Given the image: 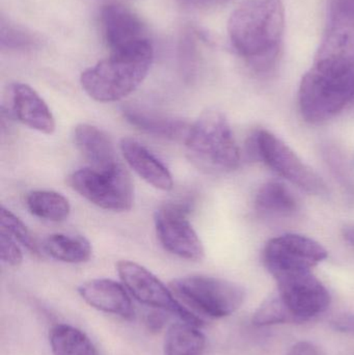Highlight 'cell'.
Masks as SVG:
<instances>
[{
	"mask_svg": "<svg viewBox=\"0 0 354 355\" xmlns=\"http://www.w3.org/2000/svg\"><path fill=\"white\" fill-rule=\"evenodd\" d=\"M49 341L53 355H97L87 335L71 325H55L50 331Z\"/></svg>",
	"mask_w": 354,
	"mask_h": 355,
	"instance_id": "603a6c76",
	"label": "cell"
},
{
	"mask_svg": "<svg viewBox=\"0 0 354 355\" xmlns=\"http://www.w3.org/2000/svg\"><path fill=\"white\" fill-rule=\"evenodd\" d=\"M71 187L85 200L104 210L124 212L134 202V187L130 175L120 164L109 171L81 168L69 177Z\"/></svg>",
	"mask_w": 354,
	"mask_h": 355,
	"instance_id": "ba28073f",
	"label": "cell"
},
{
	"mask_svg": "<svg viewBox=\"0 0 354 355\" xmlns=\"http://www.w3.org/2000/svg\"><path fill=\"white\" fill-rule=\"evenodd\" d=\"M153 60L151 42L134 49L110 52L107 58L82 72L81 87L95 101H118L133 93L145 80Z\"/></svg>",
	"mask_w": 354,
	"mask_h": 355,
	"instance_id": "7a4b0ae2",
	"label": "cell"
},
{
	"mask_svg": "<svg viewBox=\"0 0 354 355\" xmlns=\"http://www.w3.org/2000/svg\"><path fill=\"white\" fill-rule=\"evenodd\" d=\"M0 42L2 48L14 50H25L37 45L39 40L35 35L25 31L22 27L16 26L1 20V33Z\"/></svg>",
	"mask_w": 354,
	"mask_h": 355,
	"instance_id": "484cf974",
	"label": "cell"
},
{
	"mask_svg": "<svg viewBox=\"0 0 354 355\" xmlns=\"http://www.w3.org/2000/svg\"><path fill=\"white\" fill-rule=\"evenodd\" d=\"M182 6L195 10H206V8H216L224 6L232 0H178Z\"/></svg>",
	"mask_w": 354,
	"mask_h": 355,
	"instance_id": "83f0119b",
	"label": "cell"
},
{
	"mask_svg": "<svg viewBox=\"0 0 354 355\" xmlns=\"http://www.w3.org/2000/svg\"><path fill=\"white\" fill-rule=\"evenodd\" d=\"M284 29L282 0H245L228 23L233 48L258 74L269 73L278 64Z\"/></svg>",
	"mask_w": 354,
	"mask_h": 355,
	"instance_id": "6da1fadb",
	"label": "cell"
},
{
	"mask_svg": "<svg viewBox=\"0 0 354 355\" xmlns=\"http://www.w3.org/2000/svg\"><path fill=\"white\" fill-rule=\"evenodd\" d=\"M189 160L209 174H224L238 168L240 153L226 116L208 110L193 123L186 139Z\"/></svg>",
	"mask_w": 354,
	"mask_h": 355,
	"instance_id": "3957f363",
	"label": "cell"
},
{
	"mask_svg": "<svg viewBox=\"0 0 354 355\" xmlns=\"http://www.w3.org/2000/svg\"><path fill=\"white\" fill-rule=\"evenodd\" d=\"M79 295L91 308L124 319L134 317L130 296L123 284L108 279H91L78 288Z\"/></svg>",
	"mask_w": 354,
	"mask_h": 355,
	"instance_id": "9a60e30c",
	"label": "cell"
},
{
	"mask_svg": "<svg viewBox=\"0 0 354 355\" xmlns=\"http://www.w3.org/2000/svg\"><path fill=\"white\" fill-rule=\"evenodd\" d=\"M247 153L255 159L263 160L276 174L303 191L317 196L326 193V185L321 177L272 133L266 130L254 133L247 143Z\"/></svg>",
	"mask_w": 354,
	"mask_h": 355,
	"instance_id": "52a82bcc",
	"label": "cell"
},
{
	"mask_svg": "<svg viewBox=\"0 0 354 355\" xmlns=\"http://www.w3.org/2000/svg\"><path fill=\"white\" fill-rule=\"evenodd\" d=\"M326 258L328 252L324 246L297 234L274 238L263 252V262L269 272L278 269H312Z\"/></svg>",
	"mask_w": 354,
	"mask_h": 355,
	"instance_id": "7c38bea8",
	"label": "cell"
},
{
	"mask_svg": "<svg viewBox=\"0 0 354 355\" xmlns=\"http://www.w3.org/2000/svg\"><path fill=\"white\" fill-rule=\"evenodd\" d=\"M120 147L127 164L141 179L157 189H172L174 180L170 171L143 144L131 137H124Z\"/></svg>",
	"mask_w": 354,
	"mask_h": 355,
	"instance_id": "e0dca14e",
	"label": "cell"
},
{
	"mask_svg": "<svg viewBox=\"0 0 354 355\" xmlns=\"http://www.w3.org/2000/svg\"><path fill=\"white\" fill-rule=\"evenodd\" d=\"M0 258L2 262L12 267H18L23 261L22 250L16 240L3 230H0Z\"/></svg>",
	"mask_w": 354,
	"mask_h": 355,
	"instance_id": "4316f807",
	"label": "cell"
},
{
	"mask_svg": "<svg viewBox=\"0 0 354 355\" xmlns=\"http://www.w3.org/2000/svg\"><path fill=\"white\" fill-rule=\"evenodd\" d=\"M206 338L197 327L181 321L168 329L164 341V355H202Z\"/></svg>",
	"mask_w": 354,
	"mask_h": 355,
	"instance_id": "44dd1931",
	"label": "cell"
},
{
	"mask_svg": "<svg viewBox=\"0 0 354 355\" xmlns=\"http://www.w3.org/2000/svg\"><path fill=\"white\" fill-rule=\"evenodd\" d=\"M313 66L330 72L354 69V0H328L326 33Z\"/></svg>",
	"mask_w": 354,
	"mask_h": 355,
	"instance_id": "8992f818",
	"label": "cell"
},
{
	"mask_svg": "<svg viewBox=\"0 0 354 355\" xmlns=\"http://www.w3.org/2000/svg\"><path fill=\"white\" fill-rule=\"evenodd\" d=\"M0 227H1L0 230H3L8 235L12 236L17 242L22 244L31 254H37V256L41 254L39 245L28 227L14 213L10 212L3 206L0 210Z\"/></svg>",
	"mask_w": 354,
	"mask_h": 355,
	"instance_id": "d4e9b609",
	"label": "cell"
},
{
	"mask_svg": "<svg viewBox=\"0 0 354 355\" xmlns=\"http://www.w3.org/2000/svg\"><path fill=\"white\" fill-rule=\"evenodd\" d=\"M255 207L264 216L287 217L297 212L299 202L284 184L272 181L260 188L256 196Z\"/></svg>",
	"mask_w": 354,
	"mask_h": 355,
	"instance_id": "d6986e66",
	"label": "cell"
},
{
	"mask_svg": "<svg viewBox=\"0 0 354 355\" xmlns=\"http://www.w3.org/2000/svg\"><path fill=\"white\" fill-rule=\"evenodd\" d=\"M29 212L44 220L62 223L71 212L70 202L62 194L50 190H35L26 196Z\"/></svg>",
	"mask_w": 354,
	"mask_h": 355,
	"instance_id": "7402d4cb",
	"label": "cell"
},
{
	"mask_svg": "<svg viewBox=\"0 0 354 355\" xmlns=\"http://www.w3.org/2000/svg\"><path fill=\"white\" fill-rule=\"evenodd\" d=\"M177 298L193 310L210 318H224L234 314L245 302L242 287L218 277L188 275L170 284Z\"/></svg>",
	"mask_w": 354,
	"mask_h": 355,
	"instance_id": "5b68a950",
	"label": "cell"
},
{
	"mask_svg": "<svg viewBox=\"0 0 354 355\" xmlns=\"http://www.w3.org/2000/svg\"><path fill=\"white\" fill-rule=\"evenodd\" d=\"M147 325L149 327L150 331H161L162 327L164 325V317L161 313L156 312L151 313L149 314L147 318Z\"/></svg>",
	"mask_w": 354,
	"mask_h": 355,
	"instance_id": "f546056e",
	"label": "cell"
},
{
	"mask_svg": "<svg viewBox=\"0 0 354 355\" xmlns=\"http://www.w3.org/2000/svg\"><path fill=\"white\" fill-rule=\"evenodd\" d=\"M73 141L89 168L109 171L120 166L112 139L101 129L89 124L77 125Z\"/></svg>",
	"mask_w": 354,
	"mask_h": 355,
	"instance_id": "2e32d148",
	"label": "cell"
},
{
	"mask_svg": "<svg viewBox=\"0 0 354 355\" xmlns=\"http://www.w3.org/2000/svg\"><path fill=\"white\" fill-rule=\"evenodd\" d=\"M193 200H181L160 207L154 215L156 234L164 250L188 261L205 256L203 243L188 219Z\"/></svg>",
	"mask_w": 354,
	"mask_h": 355,
	"instance_id": "30bf717a",
	"label": "cell"
},
{
	"mask_svg": "<svg viewBox=\"0 0 354 355\" xmlns=\"http://www.w3.org/2000/svg\"><path fill=\"white\" fill-rule=\"evenodd\" d=\"M8 107L25 126L50 135L55 131V120L43 98L29 85L15 83L8 87Z\"/></svg>",
	"mask_w": 354,
	"mask_h": 355,
	"instance_id": "5bb4252c",
	"label": "cell"
},
{
	"mask_svg": "<svg viewBox=\"0 0 354 355\" xmlns=\"http://www.w3.org/2000/svg\"><path fill=\"white\" fill-rule=\"evenodd\" d=\"M118 277L129 293L141 304L156 310L172 313L185 322L201 327L203 320L185 308L156 275L132 261H120L116 265Z\"/></svg>",
	"mask_w": 354,
	"mask_h": 355,
	"instance_id": "8fae6325",
	"label": "cell"
},
{
	"mask_svg": "<svg viewBox=\"0 0 354 355\" xmlns=\"http://www.w3.org/2000/svg\"><path fill=\"white\" fill-rule=\"evenodd\" d=\"M353 100L354 69L347 72H330L312 67L299 87L301 116L312 124L330 120Z\"/></svg>",
	"mask_w": 354,
	"mask_h": 355,
	"instance_id": "277c9868",
	"label": "cell"
},
{
	"mask_svg": "<svg viewBox=\"0 0 354 355\" xmlns=\"http://www.w3.org/2000/svg\"><path fill=\"white\" fill-rule=\"evenodd\" d=\"M337 331L354 335V315H342L332 323Z\"/></svg>",
	"mask_w": 354,
	"mask_h": 355,
	"instance_id": "f1b7e54d",
	"label": "cell"
},
{
	"mask_svg": "<svg viewBox=\"0 0 354 355\" xmlns=\"http://www.w3.org/2000/svg\"><path fill=\"white\" fill-rule=\"evenodd\" d=\"M256 327L283 324V323H299L294 315L289 310L280 293L272 294L259 309L253 317Z\"/></svg>",
	"mask_w": 354,
	"mask_h": 355,
	"instance_id": "cb8c5ba5",
	"label": "cell"
},
{
	"mask_svg": "<svg viewBox=\"0 0 354 355\" xmlns=\"http://www.w3.org/2000/svg\"><path fill=\"white\" fill-rule=\"evenodd\" d=\"M44 252L60 262L80 264L91 259L93 248L83 236L54 234L44 242Z\"/></svg>",
	"mask_w": 354,
	"mask_h": 355,
	"instance_id": "ffe728a7",
	"label": "cell"
},
{
	"mask_svg": "<svg viewBox=\"0 0 354 355\" xmlns=\"http://www.w3.org/2000/svg\"><path fill=\"white\" fill-rule=\"evenodd\" d=\"M102 33L110 52L134 49L150 43L145 23L122 4H108L101 12Z\"/></svg>",
	"mask_w": 354,
	"mask_h": 355,
	"instance_id": "4fadbf2b",
	"label": "cell"
},
{
	"mask_svg": "<svg viewBox=\"0 0 354 355\" xmlns=\"http://www.w3.org/2000/svg\"><path fill=\"white\" fill-rule=\"evenodd\" d=\"M123 114L127 122L132 126L160 139L185 141L191 129V126L181 119L156 114L135 106L124 107Z\"/></svg>",
	"mask_w": 354,
	"mask_h": 355,
	"instance_id": "ac0fdd59",
	"label": "cell"
},
{
	"mask_svg": "<svg viewBox=\"0 0 354 355\" xmlns=\"http://www.w3.org/2000/svg\"><path fill=\"white\" fill-rule=\"evenodd\" d=\"M270 273L278 283V293L299 323L322 314L330 306V292L312 269H278Z\"/></svg>",
	"mask_w": 354,
	"mask_h": 355,
	"instance_id": "9c48e42d",
	"label": "cell"
},
{
	"mask_svg": "<svg viewBox=\"0 0 354 355\" xmlns=\"http://www.w3.org/2000/svg\"><path fill=\"white\" fill-rule=\"evenodd\" d=\"M289 355H319L317 349L308 342H301L293 346Z\"/></svg>",
	"mask_w": 354,
	"mask_h": 355,
	"instance_id": "4dcf8cb0",
	"label": "cell"
},
{
	"mask_svg": "<svg viewBox=\"0 0 354 355\" xmlns=\"http://www.w3.org/2000/svg\"><path fill=\"white\" fill-rule=\"evenodd\" d=\"M343 236H344V239L346 240L349 244L354 246V225L346 227L344 232H343Z\"/></svg>",
	"mask_w": 354,
	"mask_h": 355,
	"instance_id": "1f68e13d",
	"label": "cell"
}]
</instances>
